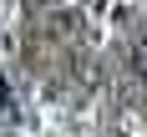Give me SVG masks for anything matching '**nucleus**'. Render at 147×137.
I'll use <instances>...</instances> for the list:
<instances>
[{
  "label": "nucleus",
  "instance_id": "nucleus-1",
  "mask_svg": "<svg viewBox=\"0 0 147 137\" xmlns=\"http://www.w3.org/2000/svg\"><path fill=\"white\" fill-rule=\"evenodd\" d=\"M132 71H137V76L147 81V36H142V41L132 46Z\"/></svg>",
  "mask_w": 147,
  "mask_h": 137
},
{
  "label": "nucleus",
  "instance_id": "nucleus-2",
  "mask_svg": "<svg viewBox=\"0 0 147 137\" xmlns=\"http://www.w3.org/2000/svg\"><path fill=\"white\" fill-rule=\"evenodd\" d=\"M10 107H15L10 102V86H5V76H0V112H10Z\"/></svg>",
  "mask_w": 147,
  "mask_h": 137
}]
</instances>
